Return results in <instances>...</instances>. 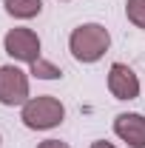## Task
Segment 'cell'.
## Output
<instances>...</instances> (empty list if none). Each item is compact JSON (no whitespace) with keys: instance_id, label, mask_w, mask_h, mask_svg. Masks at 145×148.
I'll list each match as a JSON object with an SVG mask.
<instances>
[{"instance_id":"obj_2","label":"cell","mask_w":145,"mask_h":148,"mask_svg":"<svg viewBox=\"0 0 145 148\" xmlns=\"http://www.w3.org/2000/svg\"><path fill=\"white\" fill-rule=\"evenodd\" d=\"M23 125L31 131H49L57 128L63 120H66V106L51 97V94H43V97H31L26 106H23V114H20Z\"/></svg>"},{"instance_id":"obj_1","label":"cell","mask_w":145,"mask_h":148,"mask_svg":"<svg viewBox=\"0 0 145 148\" xmlns=\"http://www.w3.org/2000/svg\"><path fill=\"white\" fill-rule=\"evenodd\" d=\"M108 46H111V34L100 23H83L68 37V49L77 63H97L108 51Z\"/></svg>"},{"instance_id":"obj_9","label":"cell","mask_w":145,"mask_h":148,"mask_svg":"<svg viewBox=\"0 0 145 148\" xmlns=\"http://www.w3.org/2000/svg\"><path fill=\"white\" fill-rule=\"evenodd\" d=\"M31 74L40 77V80H57V77H63V71H60L57 66H51V63H46L43 57H40L37 63H31Z\"/></svg>"},{"instance_id":"obj_11","label":"cell","mask_w":145,"mask_h":148,"mask_svg":"<svg viewBox=\"0 0 145 148\" xmlns=\"http://www.w3.org/2000/svg\"><path fill=\"white\" fill-rule=\"evenodd\" d=\"M91 148H117V145H111L105 140H97V143H91Z\"/></svg>"},{"instance_id":"obj_8","label":"cell","mask_w":145,"mask_h":148,"mask_svg":"<svg viewBox=\"0 0 145 148\" xmlns=\"http://www.w3.org/2000/svg\"><path fill=\"white\" fill-rule=\"evenodd\" d=\"M125 17L137 29H145V0H128L125 3Z\"/></svg>"},{"instance_id":"obj_12","label":"cell","mask_w":145,"mask_h":148,"mask_svg":"<svg viewBox=\"0 0 145 148\" xmlns=\"http://www.w3.org/2000/svg\"><path fill=\"white\" fill-rule=\"evenodd\" d=\"M63 3H66V0H63Z\"/></svg>"},{"instance_id":"obj_3","label":"cell","mask_w":145,"mask_h":148,"mask_svg":"<svg viewBox=\"0 0 145 148\" xmlns=\"http://www.w3.org/2000/svg\"><path fill=\"white\" fill-rule=\"evenodd\" d=\"M29 100V74L17 66H0V106H26Z\"/></svg>"},{"instance_id":"obj_5","label":"cell","mask_w":145,"mask_h":148,"mask_svg":"<svg viewBox=\"0 0 145 148\" xmlns=\"http://www.w3.org/2000/svg\"><path fill=\"white\" fill-rule=\"evenodd\" d=\"M108 91L117 100H137L140 94V77L125 63H114L108 69Z\"/></svg>"},{"instance_id":"obj_7","label":"cell","mask_w":145,"mask_h":148,"mask_svg":"<svg viewBox=\"0 0 145 148\" xmlns=\"http://www.w3.org/2000/svg\"><path fill=\"white\" fill-rule=\"evenodd\" d=\"M3 6L17 20H31L43 12V0H3Z\"/></svg>"},{"instance_id":"obj_6","label":"cell","mask_w":145,"mask_h":148,"mask_svg":"<svg viewBox=\"0 0 145 148\" xmlns=\"http://www.w3.org/2000/svg\"><path fill=\"white\" fill-rule=\"evenodd\" d=\"M114 134L131 148H145V117L142 114H117Z\"/></svg>"},{"instance_id":"obj_4","label":"cell","mask_w":145,"mask_h":148,"mask_svg":"<svg viewBox=\"0 0 145 148\" xmlns=\"http://www.w3.org/2000/svg\"><path fill=\"white\" fill-rule=\"evenodd\" d=\"M3 49H6V54L20 60V63H37L40 60V37L31 32V29H9L6 37H3Z\"/></svg>"},{"instance_id":"obj_10","label":"cell","mask_w":145,"mask_h":148,"mask_svg":"<svg viewBox=\"0 0 145 148\" xmlns=\"http://www.w3.org/2000/svg\"><path fill=\"white\" fill-rule=\"evenodd\" d=\"M37 148H68V145H66L63 140H43Z\"/></svg>"}]
</instances>
